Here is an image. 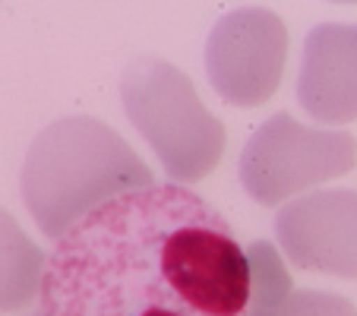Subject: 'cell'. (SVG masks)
Here are the masks:
<instances>
[{"label": "cell", "instance_id": "9", "mask_svg": "<svg viewBox=\"0 0 357 316\" xmlns=\"http://www.w3.org/2000/svg\"><path fill=\"white\" fill-rule=\"evenodd\" d=\"M247 259L250 278H253L247 316H278L284 297L291 294V276L284 269L282 256L269 241H253L247 247Z\"/></svg>", "mask_w": 357, "mask_h": 316}, {"label": "cell", "instance_id": "4", "mask_svg": "<svg viewBox=\"0 0 357 316\" xmlns=\"http://www.w3.org/2000/svg\"><path fill=\"white\" fill-rule=\"evenodd\" d=\"M357 142L344 130L307 127L288 111L263 121L241 152V183L259 206H278L303 190L354 171Z\"/></svg>", "mask_w": 357, "mask_h": 316}, {"label": "cell", "instance_id": "8", "mask_svg": "<svg viewBox=\"0 0 357 316\" xmlns=\"http://www.w3.org/2000/svg\"><path fill=\"white\" fill-rule=\"evenodd\" d=\"M45 250L0 206V313H20L38 301Z\"/></svg>", "mask_w": 357, "mask_h": 316}, {"label": "cell", "instance_id": "7", "mask_svg": "<svg viewBox=\"0 0 357 316\" xmlns=\"http://www.w3.org/2000/svg\"><path fill=\"white\" fill-rule=\"evenodd\" d=\"M301 108L323 123L357 121V22H319L303 41Z\"/></svg>", "mask_w": 357, "mask_h": 316}, {"label": "cell", "instance_id": "2", "mask_svg": "<svg viewBox=\"0 0 357 316\" xmlns=\"http://www.w3.org/2000/svg\"><path fill=\"white\" fill-rule=\"evenodd\" d=\"M152 183L155 177L130 142L95 117H63L45 127L20 171L22 202L41 234L54 241L101 202Z\"/></svg>", "mask_w": 357, "mask_h": 316}, {"label": "cell", "instance_id": "3", "mask_svg": "<svg viewBox=\"0 0 357 316\" xmlns=\"http://www.w3.org/2000/svg\"><path fill=\"white\" fill-rule=\"evenodd\" d=\"M121 101L177 187L202 181L222 162L225 123L202 105L190 76L174 63L162 57L133 61L121 76Z\"/></svg>", "mask_w": 357, "mask_h": 316}, {"label": "cell", "instance_id": "6", "mask_svg": "<svg viewBox=\"0 0 357 316\" xmlns=\"http://www.w3.org/2000/svg\"><path fill=\"white\" fill-rule=\"evenodd\" d=\"M275 237L294 266L357 278V190H317L275 216Z\"/></svg>", "mask_w": 357, "mask_h": 316}, {"label": "cell", "instance_id": "1", "mask_svg": "<svg viewBox=\"0 0 357 316\" xmlns=\"http://www.w3.org/2000/svg\"><path fill=\"white\" fill-rule=\"evenodd\" d=\"M250 259L228 218L177 183L130 190L54 243L41 316H247Z\"/></svg>", "mask_w": 357, "mask_h": 316}, {"label": "cell", "instance_id": "5", "mask_svg": "<svg viewBox=\"0 0 357 316\" xmlns=\"http://www.w3.org/2000/svg\"><path fill=\"white\" fill-rule=\"evenodd\" d=\"M288 61V29L266 7L225 13L206 41V73L234 108H259L278 92Z\"/></svg>", "mask_w": 357, "mask_h": 316}, {"label": "cell", "instance_id": "10", "mask_svg": "<svg viewBox=\"0 0 357 316\" xmlns=\"http://www.w3.org/2000/svg\"><path fill=\"white\" fill-rule=\"evenodd\" d=\"M278 316H357V310L342 294L319 291V288H303V291H291L284 297Z\"/></svg>", "mask_w": 357, "mask_h": 316}]
</instances>
